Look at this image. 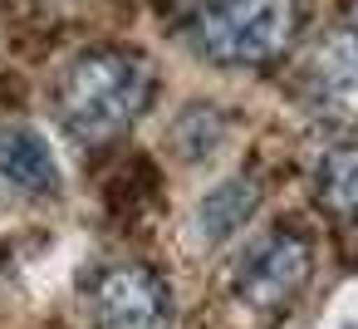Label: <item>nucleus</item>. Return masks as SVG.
I'll list each match as a JSON object with an SVG mask.
<instances>
[{
  "mask_svg": "<svg viewBox=\"0 0 358 329\" xmlns=\"http://www.w3.org/2000/svg\"><path fill=\"white\" fill-rule=\"evenodd\" d=\"M152 99V64L138 50H84L55 84V113L79 143H108L143 118Z\"/></svg>",
  "mask_w": 358,
  "mask_h": 329,
  "instance_id": "obj_1",
  "label": "nucleus"
},
{
  "mask_svg": "<svg viewBox=\"0 0 358 329\" xmlns=\"http://www.w3.org/2000/svg\"><path fill=\"white\" fill-rule=\"evenodd\" d=\"M299 35V0H206L187 40L216 69H260Z\"/></svg>",
  "mask_w": 358,
  "mask_h": 329,
  "instance_id": "obj_2",
  "label": "nucleus"
},
{
  "mask_svg": "<svg viewBox=\"0 0 358 329\" xmlns=\"http://www.w3.org/2000/svg\"><path fill=\"white\" fill-rule=\"evenodd\" d=\"M314 270V251L294 231H270L260 236L241 260H236V295L250 309H285Z\"/></svg>",
  "mask_w": 358,
  "mask_h": 329,
  "instance_id": "obj_3",
  "label": "nucleus"
},
{
  "mask_svg": "<svg viewBox=\"0 0 358 329\" xmlns=\"http://www.w3.org/2000/svg\"><path fill=\"white\" fill-rule=\"evenodd\" d=\"M299 84L324 118H358V30L348 20L314 40Z\"/></svg>",
  "mask_w": 358,
  "mask_h": 329,
  "instance_id": "obj_4",
  "label": "nucleus"
},
{
  "mask_svg": "<svg viewBox=\"0 0 358 329\" xmlns=\"http://www.w3.org/2000/svg\"><path fill=\"white\" fill-rule=\"evenodd\" d=\"M172 300L157 270L113 265L94 285V324L99 329H167Z\"/></svg>",
  "mask_w": 358,
  "mask_h": 329,
  "instance_id": "obj_5",
  "label": "nucleus"
},
{
  "mask_svg": "<svg viewBox=\"0 0 358 329\" xmlns=\"http://www.w3.org/2000/svg\"><path fill=\"white\" fill-rule=\"evenodd\" d=\"M0 177L30 197L59 192V158L35 128H0Z\"/></svg>",
  "mask_w": 358,
  "mask_h": 329,
  "instance_id": "obj_6",
  "label": "nucleus"
},
{
  "mask_svg": "<svg viewBox=\"0 0 358 329\" xmlns=\"http://www.w3.org/2000/svg\"><path fill=\"white\" fill-rule=\"evenodd\" d=\"M260 206V187L250 177H226L221 187L206 192V202L196 206V231L206 241H226L231 231L245 226V216Z\"/></svg>",
  "mask_w": 358,
  "mask_h": 329,
  "instance_id": "obj_7",
  "label": "nucleus"
},
{
  "mask_svg": "<svg viewBox=\"0 0 358 329\" xmlns=\"http://www.w3.org/2000/svg\"><path fill=\"white\" fill-rule=\"evenodd\" d=\"M314 192L338 221L358 226V143L324 153V162L314 167Z\"/></svg>",
  "mask_w": 358,
  "mask_h": 329,
  "instance_id": "obj_8",
  "label": "nucleus"
},
{
  "mask_svg": "<svg viewBox=\"0 0 358 329\" xmlns=\"http://www.w3.org/2000/svg\"><path fill=\"white\" fill-rule=\"evenodd\" d=\"M167 6H177V10H187V15H196V10L206 6V0H167Z\"/></svg>",
  "mask_w": 358,
  "mask_h": 329,
  "instance_id": "obj_9",
  "label": "nucleus"
},
{
  "mask_svg": "<svg viewBox=\"0 0 358 329\" xmlns=\"http://www.w3.org/2000/svg\"><path fill=\"white\" fill-rule=\"evenodd\" d=\"M348 25L358 30V0H353V6H348Z\"/></svg>",
  "mask_w": 358,
  "mask_h": 329,
  "instance_id": "obj_10",
  "label": "nucleus"
}]
</instances>
